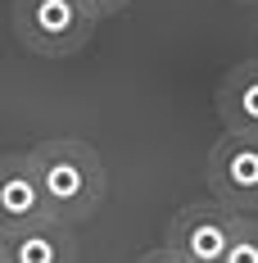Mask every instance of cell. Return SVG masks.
Listing matches in <instances>:
<instances>
[{"label":"cell","instance_id":"obj_3","mask_svg":"<svg viewBox=\"0 0 258 263\" xmlns=\"http://www.w3.org/2000/svg\"><path fill=\"white\" fill-rule=\"evenodd\" d=\"M204 182L213 200L231 213H254L258 209V136L222 132L217 145L208 150Z\"/></svg>","mask_w":258,"mask_h":263},{"label":"cell","instance_id":"obj_6","mask_svg":"<svg viewBox=\"0 0 258 263\" xmlns=\"http://www.w3.org/2000/svg\"><path fill=\"white\" fill-rule=\"evenodd\" d=\"M0 254L5 263H77V236L73 227L46 218L14 236H0Z\"/></svg>","mask_w":258,"mask_h":263},{"label":"cell","instance_id":"obj_9","mask_svg":"<svg viewBox=\"0 0 258 263\" xmlns=\"http://www.w3.org/2000/svg\"><path fill=\"white\" fill-rule=\"evenodd\" d=\"M82 5H86L95 18H113V14H123V9H127L131 0H82Z\"/></svg>","mask_w":258,"mask_h":263},{"label":"cell","instance_id":"obj_5","mask_svg":"<svg viewBox=\"0 0 258 263\" xmlns=\"http://www.w3.org/2000/svg\"><path fill=\"white\" fill-rule=\"evenodd\" d=\"M46 195L27 150L0 155V236H14L32 222H46Z\"/></svg>","mask_w":258,"mask_h":263},{"label":"cell","instance_id":"obj_8","mask_svg":"<svg viewBox=\"0 0 258 263\" xmlns=\"http://www.w3.org/2000/svg\"><path fill=\"white\" fill-rule=\"evenodd\" d=\"M227 263H258V218H235Z\"/></svg>","mask_w":258,"mask_h":263},{"label":"cell","instance_id":"obj_1","mask_svg":"<svg viewBox=\"0 0 258 263\" xmlns=\"http://www.w3.org/2000/svg\"><path fill=\"white\" fill-rule=\"evenodd\" d=\"M32 168H36V182L46 195V213L64 227H77L86 218H95V209L104 204V163L95 155V145H86L77 136H59V141H41L27 150Z\"/></svg>","mask_w":258,"mask_h":263},{"label":"cell","instance_id":"obj_13","mask_svg":"<svg viewBox=\"0 0 258 263\" xmlns=\"http://www.w3.org/2000/svg\"><path fill=\"white\" fill-rule=\"evenodd\" d=\"M222 263H227V259H222Z\"/></svg>","mask_w":258,"mask_h":263},{"label":"cell","instance_id":"obj_2","mask_svg":"<svg viewBox=\"0 0 258 263\" xmlns=\"http://www.w3.org/2000/svg\"><path fill=\"white\" fill-rule=\"evenodd\" d=\"M95 14L82 0H14V36L41 59H68L91 46Z\"/></svg>","mask_w":258,"mask_h":263},{"label":"cell","instance_id":"obj_12","mask_svg":"<svg viewBox=\"0 0 258 263\" xmlns=\"http://www.w3.org/2000/svg\"><path fill=\"white\" fill-rule=\"evenodd\" d=\"M0 263H5V254H0Z\"/></svg>","mask_w":258,"mask_h":263},{"label":"cell","instance_id":"obj_10","mask_svg":"<svg viewBox=\"0 0 258 263\" xmlns=\"http://www.w3.org/2000/svg\"><path fill=\"white\" fill-rule=\"evenodd\" d=\"M136 263H186V259H177V254H172V250L163 245V250H150V254H141Z\"/></svg>","mask_w":258,"mask_h":263},{"label":"cell","instance_id":"obj_7","mask_svg":"<svg viewBox=\"0 0 258 263\" xmlns=\"http://www.w3.org/2000/svg\"><path fill=\"white\" fill-rule=\"evenodd\" d=\"M217 118L227 123V132L258 136V59L235 64L217 82Z\"/></svg>","mask_w":258,"mask_h":263},{"label":"cell","instance_id":"obj_4","mask_svg":"<svg viewBox=\"0 0 258 263\" xmlns=\"http://www.w3.org/2000/svg\"><path fill=\"white\" fill-rule=\"evenodd\" d=\"M235 218L240 213L222 209L217 200L213 204H186L168 222V250L186 263H222L235 232Z\"/></svg>","mask_w":258,"mask_h":263},{"label":"cell","instance_id":"obj_11","mask_svg":"<svg viewBox=\"0 0 258 263\" xmlns=\"http://www.w3.org/2000/svg\"><path fill=\"white\" fill-rule=\"evenodd\" d=\"M240 5H258V0H240Z\"/></svg>","mask_w":258,"mask_h":263}]
</instances>
